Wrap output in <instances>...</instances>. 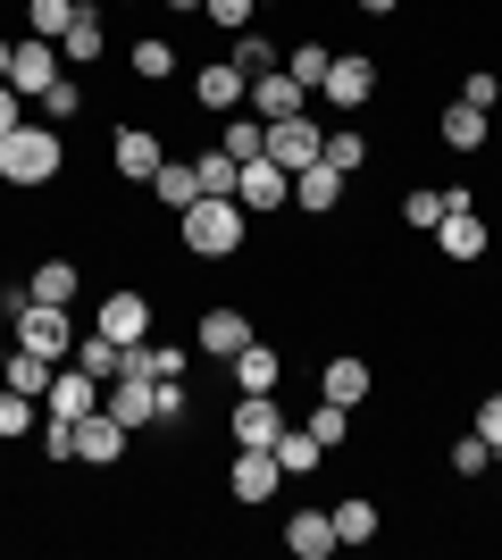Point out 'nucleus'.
I'll return each instance as SVG.
<instances>
[{
  "instance_id": "16",
  "label": "nucleus",
  "mask_w": 502,
  "mask_h": 560,
  "mask_svg": "<svg viewBox=\"0 0 502 560\" xmlns=\"http://www.w3.org/2000/svg\"><path fill=\"white\" fill-rule=\"evenodd\" d=\"M50 419H93V410H101V376H84V369H75V360H68V369H59V376H50Z\"/></svg>"
},
{
  "instance_id": "1",
  "label": "nucleus",
  "mask_w": 502,
  "mask_h": 560,
  "mask_svg": "<svg viewBox=\"0 0 502 560\" xmlns=\"http://www.w3.org/2000/svg\"><path fill=\"white\" fill-rule=\"evenodd\" d=\"M59 167H68V142L50 135V126H34V117H25V126H9V135H0V185H9V192L50 185Z\"/></svg>"
},
{
  "instance_id": "50",
  "label": "nucleus",
  "mask_w": 502,
  "mask_h": 560,
  "mask_svg": "<svg viewBox=\"0 0 502 560\" xmlns=\"http://www.w3.org/2000/svg\"><path fill=\"white\" fill-rule=\"evenodd\" d=\"M167 9H176V18H201V0H167Z\"/></svg>"
},
{
  "instance_id": "29",
  "label": "nucleus",
  "mask_w": 502,
  "mask_h": 560,
  "mask_svg": "<svg viewBox=\"0 0 502 560\" xmlns=\"http://www.w3.org/2000/svg\"><path fill=\"white\" fill-rule=\"evenodd\" d=\"M34 427H43L34 394H17V385H0V444H34Z\"/></svg>"
},
{
  "instance_id": "28",
  "label": "nucleus",
  "mask_w": 502,
  "mask_h": 560,
  "mask_svg": "<svg viewBox=\"0 0 502 560\" xmlns=\"http://www.w3.org/2000/svg\"><path fill=\"white\" fill-rule=\"evenodd\" d=\"M68 360H75V369H84V376H101V385H109V376H118L126 369V343H109V335H75V351H68Z\"/></svg>"
},
{
  "instance_id": "49",
  "label": "nucleus",
  "mask_w": 502,
  "mask_h": 560,
  "mask_svg": "<svg viewBox=\"0 0 502 560\" xmlns=\"http://www.w3.org/2000/svg\"><path fill=\"white\" fill-rule=\"evenodd\" d=\"M394 9H402V0H360V18H394Z\"/></svg>"
},
{
  "instance_id": "12",
  "label": "nucleus",
  "mask_w": 502,
  "mask_h": 560,
  "mask_svg": "<svg viewBox=\"0 0 502 560\" xmlns=\"http://www.w3.org/2000/svg\"><path fill=\"white\" fill-rule=\"evenodd\" d=\"M226 435L268 452L277 435H285V410H277V394H235V410H226Z\"/></svg>"
},
{
  "instance_id": "15",
  "label": "nucleus",
  "mask_w": 502,
  "mask_h": 560,
  "mask_svg": "<svg viewBox=\"0 0 502 560\" xmlns=\"http://www.w3.org/2000/svg\"><path fill=\"white\" fill-rule=\"evenodd\" d=\"M118 460H126V427L109 419V410L75 419V468H118Z\"/></svg>"
},
{
  "instance_id": "22",
  "label": "nucleus",
  "mask_w": 502,
  "mask_h": 560,
  "mask_svg": "<svg viewBox=\"0 0 502 560\" xmlns=\"http://www.w3.org/2000/svg\"><path fill=\"white\" fill-rule=\"evenodd\" d=\"M285 544H293V560H327V552H343L327 511H293V518H285Z\"/></svg>"
},
{
  "instance_id": "47",
  "label": "nucleus",
  "mask_w": 502,
  "mask_h": 560,
  "mask_svg": "<svg viewBox=\"0 0 502 560\" xmlns=\"http://www.w3.org/2000/svg\"><path fill=\"white\" fill-rule=\"evenodd\" d=\"M9 126H25V93L9 84V75H0V135H9Z\"/></svg>"
},
{
  "instance_id": "3",
  "label": "nucleus",
  "mask_w": 502,
  "mask_h": 560,
  "mask_svg": "<svg viewBox=\"0 0 502 560\" xmlns=\"http://www.w3.org/2000/svg\"><path fill=\"white\" fill-rule=\"evenodd\" d=\"M318 101H327V109H369V101H377V59H360V50H335L327 59V84H318Z\"/></svg>"
},
{
  "instance_id": "35",
  "label": "nucleus",
  "mask_w": 502,
  "mask_h": 560,
  "mask_svg": "<svg viewBox=\"0 0 502 560\" xmlns=\"http://www.w3.org/2000/svg\"><path fill=\"white\" fill-rule=\"evenodd\" d=\"M302 427H311V435H318V452H335V444H343V435H352V410L318 394V401H311V419H302Z\"/></svg>"
},
{
  "instance_id": "25",
  "label": "nucleus",
  "mask_w": 502,
  "mask_h": 560,
  "mask_svg": "<svg viewBox=\"0 0 502 560\" xmlns=\"http://www.w3.org/2000/svg\"><path fill=\"white\" fill-rule=\"evenodd\" d=\"M343 185H352V176H335V167L318 160V167H302V176H293V201H302L311 218H327L335 201H343Z\"/></svg>"
},
{
  "instance_id": "44",
  "label": "nucleus",
  "mask_w": 502,
  "mask_h": 560,
  "mask_svg": "<svg viewBox=\"0 0 502 560\" xmlns=\"http://www.w3.org/2000/svg\"><path fill=\"white\" fill-rule=\"evenodd\" d=\"M192 419V394H185V376H160V427H185Z\"/></svg>"
},
{
  "instance_id": "46",
  "label": "nucleus",
  "mask_w": 502,
  "mask_h": 560,
  "mask_svg": "<svg viewBox=\"0 0 502 560\" xmlns=\"http://www.w3.org/2000/svg\"><path fill=\"white\" fill-rule=\"evenodd\" d=\"M478 435L502 452V394H486V401H478Z\"/></svg>"
},
{
  "instance_id": "10",
  "label": "nucleus",
  "mask_w": 502,
  "mask_h": 560,
  "mask_svg": "<svg viewBox=\"0 0 502 560\" xmlns=\"http://www.w3.org/2000/svg\"><path fill=\"white\" fill-rule=\"evenodd\" d=\"M226 376H235V394H277V385H285V351L268 343V335H252V343L226 360Z\"/></svg>"
},
{
  "instance_id": "48",
  "label": "nucleus",
  "mask_w": 502,
  "mask_h": 560,
  "mask_svg": "<svg viewBox=\"0 0 502 560\" xmlns=\"http://www.w3.org/2000/svg\"><path fill=\"white\" fill-rule=\"evenodd\" d=\"M25 310H34V293H25V284H0V318H9V327H17Z\"/></svg>"
},
{
  "instance_id": "4",
  "label": "nucleus",
  "mask_w": 502,
  "mask_h": 560,
  "mask_svg": "<svg viewBox=\"0 0 502 560\" xmlns=\"http://www.w3.org/2000/svg\"><path fill=\"white\" fill-rule=\"evenodd\" d=\"M17 351H43L50 369H68V351H75V318H68L59 302H34V310L17 318Z\"/></svg>"
},
{
  "instance_id": "9",
  "label": "nucleus",
  "mask_w": 502,
  "mask_h": 560,
  "mask_svg": "<svg viewBox=\"0 0 502 560\" xmlns=\"http://www.w3.org/2000/svg\"><path fill=\"white\" fill-rule=\"evenodd\" d=\"M93 327L109 335V343H143V335H151V293H135V284H118V293H101Z\"/></svg>"
},
{
  "instance_id": "23",
  "label": "nucleus",
  "mask_w": 502,
  "mask_h": 560,
  "mask_svg": "<svg viewBox=\"0 0 502 560\" xmlns=\"http://www.w3.org/2000/svg\"><path fill=\"white\" fill-rule=\"evenodd\" d=\"M126 75H135V84H167V75H176V43H167V34H135Z\"/></svg>"
},
{
  "instance_id": "38",
  "label": "nucleus",
  "mask_w": 502,
  "mask_h": 560,
  "mask_svg": "<svg viewBox=\"0 0 502 560\" xmlns=\"http://www.w3.org/2000/svg\"><path fill=\"white\" fill-rule=\"evenodd\" d=\"M192 176H201V192H226V201H235V176H243V160H226V151H201V160H192Z\"/></svg>"
},
{
  "instance_id": "24",
  "label": "nucleus",
  "mask_w": 502,
  "mask_h": 560,
  "mask_svg": "<svg viewBox=\"0 0 502 560\" xmlns=\"http://www.w3.org/2000/svg\"><path fill=\"white\" fill-rule=\"evenodd\" d=\"M151 201L185 218L192 201H201V176H192V160H160V176H151Z\"/></svg>"
},
{
  "instance_id": "8",
  "label": "nucleus",
  "mask_w": 502,
  "mask_h": 560,
  "mask_svg": "<svg viewBox=\"0 0 502 560\" xmlns=\"http://www.w3.org/2000/svg\"><path fill=\"white\" fill-rule=\"evenodd\" d=\"M277 486H285L277 452H260V444H235V468H226V493H235L243 511H260V502H268Z\"/></svg>"
},
{
  "instance_id": "2",
  "label": "nucleus",
  "mask_w": 502,
  "mask_h": 560,
  "mask_svg": "<svg viewBox=\"0 0 502 560\" xmlns=\"http://www.w3.org/2000/svg\"><path fill=\"white\" fill-rule=\"evenodd\" d=\"M176 226H185V252H192V259H235L252 210H243V201H226V192H201V201H192Z\"/></svg>"
},
{
  "instance_id": "34",
  "label": "nucleus",
  "mask_w": 502,
  "mask_h": 560,
  "mask_svg": "<svg viewBox=\"0 0 502 560\" xmlns=\"http://www.w3.org/2000/svg\"><path fill=\"white\" fill-rule=\"evenodd\" d=\"M50 376H59V369H50L43 351H9V376H0V385H17V394L43 401V394H50Z\"/></svg>"
},
{
  "instance_id": "26",
  "label": "nucleus",
  "mask_w": 502,
  "mask_h": 560,
  "mask_svg": "<svg viewBox=\"0 0 502 560\" xmlns=\"http://www.w3.org/2000/svg\"><path fill=\"white\" fill-rule=\"evenodd\" d=\"M486 142H494L486 109H469V101H444V151H486Z\"/></svg>"
},
{
  "instance_id": "6",
  "label": "nucleus",
  "mask_w": 502,
  "mask_h": 560,
  "mask_svg": "<svg viewBox=\"0 0 502 560\" xmlns=\"http://www.w3.org/2000/svg\"><path fill=\"white\" fill-rule=\"evenodd\" d=\"M59 75H68V59H59V43H43V34H25V43L9 50V84H17L25 101H43Z\"/></svg>"
},
{
  "instance_id": "13",
  "label": "nucleus",
  "mask_w": 502,
  "mask_h": 560,
  "mask_svg": "<svg viewBox=\"0 0 502 560\" xmlns=\"http://www.w3.org/2000/svg\"><path fill=\"white\" fill-rule=\"evenodd\" d=\"M160 135H151V126H118V135H109V167H118L126 185H151V176H160Z\"/></svg>"
},
{
  "instance_id": "41",
  "label": "nucleus",
  "mask_w": 502,
  "mask_h": 560,
  "mask_svg": "<svg viewBox=\"0 0 502 560\" xmlns=\"http://www.w3.org/2000/svg\"><path fill=\"white\" fill-rule=\"evenodd\" d=\"M318 160H327L335 176H360V160H369V142H360L352 126H343V135H327V151H318Z\"/></svg>"
},
{
  "instance_id": "51",
  "label": "nucleus",
  "mask_w": 502,
  "mask_h": 560,
  "mask_svg": "<svg viewBox=\"0 0 502 560\" xmlns=\"http://www.w3.org/2000/svg\"><path fill=\"white\" fill-rule=\"evenodd\" d=\"M9 351H17V343H0V376H9Z\"/></svg>"
},
{
  "instance_id": "31",
  "label": "nucleus",
  "mask_w": 502,
  "mask_h": 560,
  "mask_svg": "<svg viewBox=\"0 0 502 560\" xmlns=\"http://www.w3.org/2000/svg\"><path fill=\"white\" fill-rule=\"evenodd\" d=\"M268 452H277V468H285V477H318V435H311V427H285Z\"/></svg>"
},
{
  "instance_id": "27",
  "label": "nucleus",
  "mask_w": 502,
  "mask_h": 560,
  "mask_svg": "<svg viewBox=\"0 0 502 560\" xmlns=\"http://www.w3.org/2000/svg\"><path fill=\"white\" fill-rule=\"evenodd\" d=\"M453 201H478V192H435V185H419V192H402V226H419V234H435L444 226V210Z\"/></svg>"
},
{
  "instance_id": "11",
  "label": "nucleus",
  "mask_w": 502,
  "mask_h": 560,
  "mask_svg": "<svg viewBox=\"0 0 502 560\" xmlns=\"http://www.w3.org/2000/svg\"><path fill=\"white\" fill-rule=\"evenodd\" d=\"M235 201H243L252 218H260V210H285V201H293V176H285V167H277V160L260 151V160H243V176H235Z\"/></svg>"
},
{
  "instance_id": "20",
  "label": "nucleus",
  "mask_w": 502,
  "mask_h": 560,
  "mask_svg": "<svg viewBox=\"0 0 502 560\" xmlns=\"http://www.w3.org/2000/svg\"><path fill=\"white\" fill-rule=\"evenodd\" d=\"M327 518H335V544H377L385 536V502H369V493H343Z\"/></svg>"
},
{
  "instance_id": "21",
  "label": "nucleus",
  "mask_w": 502,
  "mask_h": 560,
  "mask_svg": "<svg viewBox=\"0 0 502 560\" xmlns=\"http://www.w3.org/2000/svg\"><path fill=\"white\" fill-rule=\"evenodd\" d=\"M101 50H109V25H101V9L84 0V9H75V25L59 34V59H68V68H93Z\"/></svg>"
},
{
  "instance_id": "7",
  "label": "nucleus",
  "mask_w": 502,
  "mask_h": 560,
  "mask_svg": "<svg viewBox=\"0 0 502 560\" xmlns=\"http://www.w3.org/2000/svg\"><path fill=\"white\" fill-rule=\"evenodd\" d=\"M318 151H327V135H318V117H311V109H302V117H277V126H268V160L285 167V176L318 167Z\"/></svg>"
},
{
  "instance_id": "14",
  "label": "nucleus",
  "mask_w": 502,
  "mask_h": 560,
  "mask_svg": "<svg viewBox=\"0 0 502 560\" xmlns=\"http://www.w3.org/2000/svg\"><path fill=\"white\" fill-rule=\"evenodd\" d=\"M252 335H260V327H252V310L218 302V310H201V327H192V343L210 351V360H235V351L252 343Z\"/></svg>"
},
{
  "instance_id": "5",
  "label": "nucleus",
  "mask_w": 502,
  "mask_h": 560,
  "mask_svg": "<svg viewBox=\"0 0 502 560\" xmlns=\"http://www.w3.org/2000/svg\"><path fill=\"white\" fill-rule=\"evenodd\" d=\"M435 252H444V268H469V259L494 252V226H486L469 201H453V210H444V226H435Z\"/></svg>"
},
{
  "instance_id": "30",
  "label": "nucleus",
  "mask_w": 502,
  "mask_h": 560,
  "mask_svg": "<svg viewBox=\"0 0 502 560\" xmlns=\"http://www.w3.org/2000/svg\"><path fill=\"white\" fill-rule=\"evenodd\" d=\"M75 277H84L75 259H43V268L25 277V293H34V302H59V310H68V302H75Z\"/></svg>"
},
{
  "instance_id": "33",
  "label": "nucleus",
  "mask_w": 502,
  "mask_h": 560,
  "mask_svg": "<svg viewBox=\"0 0 502 560\" xmlns=\"http://www.w3.org/2000/svg\"><path fill=\"white\" fill-rule=\"evenodd\" d=\"M218 151H226V160H260L268 126H260V117H226V126H218Z\"/></svg>"
},
{
  "instance_id": "43",
  "label": "nucleus",
  "mask_w": 502,
  "mask_h": 560,
  "mask_svg": "<svg viewBox=\"0 0 502 560\" xmlns=\"http://www.w3.org/2000/svg\"><path fill=\"white\" fill-rule=\"evenodd\" d=\"M460 101H469V109H494V101H502V75L494 68H469V75H460Z\"/></svg>"
},
{
  "instance_id": "42",
  "label": "nucleus",
  "mask_w": 502,
  "mask_h": 560,
  "mask_svg": "<svg viewBox=\"0 0 502 560\" xmlns=\"http://www.w3.org/2000/svg\"><path fill=\"white\" fill-rule=\"evenodd\" d=\"M34 444H43L50 468H68V460H75V427H68V419H43V427H34Z\"/></svg>"
},
{
  "instance_id": "53",
  "label": "nucleus",
  "mask_w": 502,
  "mask_h": 560,
  "mask_svg": "<svg viewBox=\"0 0 502 560\" xmlns=\"http://www.w3.org/2000/svg\"><path fill=\"white\" fill-rule=\"evenodd\" d=\"M252 9H277V0H252Z\"/></svg>"
},
{
  "instance_id": "37",
  "label": "nucleus",
  "mask_w": 502,
  "mask_h": 560,
  "mask_svg": "<svg viewBox=\"0 0 502 560\" xmlns=\"http://www.w3.org/2000/svg\"><path fill=\"white\" fill-rule=\"evenodd\" d=\"M327 59H335L327 43H302V50H285V75L302 84V93H318V84H327Z\"/></svg>"
},
{
  "instance_id": "39",
  "label": "nucleus",
  "mask_w": 502,
  "mask_h": 560,
  "mask_svg": "<svg viewBox=\"0 0 502 560\" xmlns=\"http://www.w3.org/2000/svg\"><path fill=\"white\" fill-rule=\"evenodd\" d=\"M68 117H84V84H75V75H59V84L43 93V126H68Z\"/></svg>"
},
{
  "instance_id": "17",
  "label": "nucleus",
  "mask_w": 502,
  "mask_h": 560,
  "mask_svg": "<svg viewBox=\"0 0 502 560\" xmlns=\"http://www.w3.org/2000/svg\"><path fill=\"white\" fill-rule=\"evenodd\" d=\"M318 394L343 401V410H360V401L377 394V369H369L360 351H343V360H327V369H318Z\"/></svg>"
},
{
  "instance_id": "32",
  "label": "nucleus",
  "mask_w": 502,
  "mask_h": 560,
  "mask_svg": "<svg viewBox=\"0 0 502 560\" xmlns=\"http://www.w3.org/2000/svg\"><path fill=\"white\" fill-rule=\"evenodd\" d=\"M226 59H235V68H243V84H252V75H268V68H285V50L268 43V34H252V25H243V34H235V50H226Z\"/></svg>"
},
{
  "instance_id": "18",
  "label": "nucleus",
  "mask_w": 502,
  "mask_h": 560,
  "mask_svg": "<svg viewBox=\"0 0 502 560\" xmlns=\"http://www.w3.org/2000/svg\"><path fill=\"white\" fill-rule=\"evenodd\" d=\"M192 101H201V109H218V117H235L243 101H252V84H243V68H235V59H218V68H201V75H192Z\"/></svg>"
},
{
  "instance_id": "40",
  "label": "nucleus",
  "mask_w": 502,
  "mask_h": 560,
  "mask_svg": "<svg viewBox=\"0 0 502 560\" xmlns=\"http://www.w3.org/2000/svg\"><path fill=\"white\" fill-rule=\"evenodd\" d=\"M486 468H494V444H486L478 427H469V435H453V477H486Z\"/></svg>"
},
{
  "instance_id": "52",
  "label": "nucleus",
  "mask_w": 502,
  "mask_h": 560,
  "mask_svg": "<svg viewBox=\"0 0 502 560\" xmlns=\"http://www.w3.org/2000/svg\"><path fill=\"white\" fill-rule=\"evenodd\" d=\"M0 75H9V43H0Z\"/></svg>"
},
{
  "instance_id": "45",
  "label": "nucleus",
  "mask_w": 502,
  "mask_h": 560,
  "mask_svg": "<svg viewBox=\"0 0 502 560\" xmlns=\"http://www.w3.org/2000/svg\"><path fill=\"white\" fill-rule=\"evenodd\" d=\"M201 18L226 25V34H243V25H252V0H201Z\"/></svg>"
},
{
  "instance_id": "36",
  "label": "nucleus",
  "mask_w": 502,
  "mask_h": 560,
  "mask_svg": "<svg viewBox=\"0 0 502 560\" xmlns=\"http://www.w3.org/2000/svg\"><path fill=\"white\" fill-rule=\"evenodd\" d=\"M75 9H84V0H25V25H34L43 43H59V34L75 25Z\"/></svg>"
},
{
  "instance_id": "19",
  "label": "nucleus",
  "mask_w": 502,
  "mask_h": 560,
  "mask_svg": "<svg viewBox=\"0 0 502 560\" xmlns=\"http://www.w3.org/2000/svg\"><path fill=\"white\" fill-rule=\"evenodd\" d=\"M302 84H293L285 68H268V75H252V117H260V126H277V117H302Z\"/></svg>"
}]
</instances>
